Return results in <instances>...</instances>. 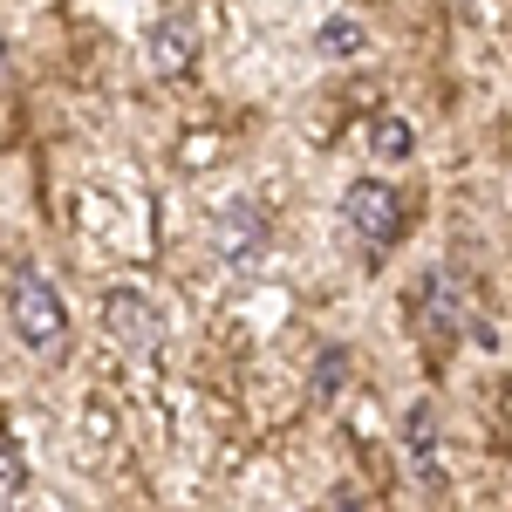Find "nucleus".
<instances>
[{
  "label": "nucleus",
  "instance_id": "6e6552de",
  "mask_svg": "<svg viewBox=\"0 0 512 512\" xmlns=\"http://www.w3.org/2000/svg\"><path fill=\"white\" fill-rule=\"evenodd\" d=\"M321 55H342V62H349V55H362V48H369V41H362V28H355L349 14H335V21H321V41H315Z\"/></svg>",
  "mask_w": 512,
  "mask_h": 512
},
{
  "label": "nucleus",
  "instance_id": "20e7f679",
  "mask_svg": "<svg viewBox=\"0 0 512 512\" xmlns=\"http://www.w3.org/2000/svg\"><path fill=\"white\" fill-rule=\"evenodd\" d=\"M403 451H410V472L424 485H444V451H437V403H417L403 417Z\"/></svg>",
  "mask_w": 512,
  "mask_h": 512
},
{
  "label": "nucleus",
  "instance_id": "7ed1b4c3",
  "mask_svg": "<svg viewBox=\"0 0 512 512\" xmlns=\"http://www.w3.org/2000/svg\"><path fill=\"white\" fill-rule=\"evenodd\" d=\"M465 321H472V287L458 267H431V274L417 280V328H424V342L431 349H451L458 335H465Z\"/></svg>",
  "mask_w": 512,
  "mask_h": 512
},
{
  "label": "nucleus",
  "instance_id": "9b49d317",
  "mask_svg": "<svg viewBox=\"0 0 512 512\" xmlns=\"http://www.w3.org/2000/svg\"><path fill=\"white\" fill-rule=\"evenodd\" d=\"M328 512H369V499H355V492H335V499H328Z\"/></svg>",
  "mask_w": 512,
  "mask_h": 512
},
{
  "label": "nucleus",
  "instance_id": "39448f33",
  "mask_svg": "<svg viewBox=\"0 0 512 512\" xmlns=\"http://www.w3.org/2000/svg\"><path fill=\"white\" fill-rule=\"evenodd\" d=\"M103 321H110V335H130L137 349L158 335V315H151V301H144V294H130V287H123V294L110 287V301H103Z\"/></svg>",
  "mask_w": 512,
  "mask_h": 512
},
{
  "label": "nucleus",
  "instance_id": "1a4fd4ad",
  "mask_svg": "<svg viewBox=\"0 0 512 512\" xmlns=\"http://www.w3.org/2000/svg\"><path fill=\"white\" fill-rule=\"evenodd\" d=\"M369 151H376V158H410V123H403V117H383V123H376V144H369Z\"/></svg>",
  "mask_w": 512,
  "mask_h": 512
},
{
  "label": "nucleus",
  "instance_id": "423d86ee",
  "mask_svg": "<svg viewBox=\"0 0 512 512\" xmlns=\"http://www.w3.org/2000/svg\"><path fill=\"white\" fill-rule=\"evenodd\" d=\"M151 69H158V76H171V69H192V41H185V28H178V21L151 28Z\"/></svg>",
  "mask_w": 512,
  "mask_h": 512
},
{
  "label": "nucleus",
  "instance_id": "f8f14e48",
  "mask_svg": "<svg viewBox=\"0 0 512 512\" xmlns=\"http://www.w3.org/2000/svg\"><path fill=\"white\" fill-rule=\"evenodd\" d=\"M14 76V55H7V35H0V82Z\"/></svg>",
  "mask_w": 512,
  "mask_h": 512
},
{
  "label": "nucleus",
  "instance_id": "f03ea898",
  "mask_svg": "<svg viewBox=\"0 0 512 512\" xmlns=\"http://www.w3.org/2000/svg\"><path fill=\"white\" fill-rule=\"evenodd\" d=\"M342 226H349L369 253H383V246H396L403 226H410V198L396 192L390 178H355L349 192H342Z\"/></svg>",
  "mask_w": 512,
  "mask_h": 512
},
{
  "label": "nucleus",
  "instance_id": "0eeeda50",
  "mask_svg": "<svg viewBox=\"0 0 512 512\" xmlns=\"http://www.w3.org/2000/svg\"><path fill=\"white\" fill-rule=\"evenodd\" d=\"M21 485H28V458H21V444L0 431V512L21 506Z\"/></svg>",
  "mask_w": 512,
  "mask_h": 512
},
{
  "label": "nucleus",
  "instance_id": "f257e3e1",
  "mask_svg": "<svg viewBox=\"0 0 512 512\" xmlns=\"http://www.w3.org/2000/svg\"><path fill=\"white\" fill-rule=\"evenodd\" d=\"M7 328L21 335V349H62L69 342V301H62V287L48 274H35V267H14V280H7Z\"/></svg>",
  "mask_w": 512,
  "mask_h": 512
},
{
  "label": "nucleus",
  "instance_id": "9d476101",
  "mask_svg": "<svg viewBox=\"0 0 512 512\" xmlns=\"http://www.w3.org/2000/svg\"><path fill=\"white\" fill-rule=\"evenodd\" d=\"M315 362H321L315 369V396H335L342 383H349V349H321Z\"/></svg>",
  "mask_w": 512,
  "mask_h": 512
}]
</instances>
